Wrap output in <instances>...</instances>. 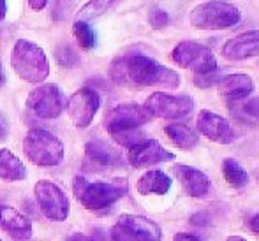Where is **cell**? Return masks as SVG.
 I'll list each match as a JSON object with an SVG mask.
<instances>
[{
    "label": "cell",
    "mask_w": 259,
    "mask_h": 241,
    "mask_svg": "<svg viewBox=\"0 0 259 241\" xmlns=\"http://www.w3.org/2000/svg\"><path fill=\"white\" fill-rule=\"evenodd\" d=\"M72 190L83 208L90 211H103L125 197L129 194V187L125 181L106 183V181H89L83 176H76L72 181Z\"/></svg>",
    "instance_id": "cell-2"
},
{
    "label": "cell",
    "mask_w": 259,
    "mask_h": 241,
    "mask_svg": "<svg viewBox=\"0 0 259 241\" xmlns=\"http://www.w3.org/2000/svg\"><path fill=\"white\" fill-rule=\"evenodd\" d=\"M173 62L182 69H191L194 74H208L219 69L213 51L196 41H182L171 51Z\"/></svg>",
    "instance_id": "cell-6"
},
{
    "label": "cell",
    "mask_w": 259,
    "mask_h": 241,
    "mask_svg": "<svg viewBox=\"0 0 259 241\" xmlns=\"http://www.w3.org/2000/svg\"><path fill=\"white\" fill-rule=\"evenodd\" d=\"M233 118H236L243 125H257L259 123V97L243 99L229 104Z\"/></svg>",
    "instance_id": "cell-22"
},
{
    "label": "cell",
    "mask_w": 259,
    "mask_h": 241,
    "mask_svg": "<svg viewBox=\"0 0 259 241\" xmlns=\"http://www.w3.org/2000/svg\"><path fill=\"white\" fill-rule=\"evenodd\" d=\"M221 74H219V69L213 72H208V74H194V85L198 88H210L211 85L221 81Z\"/></svg>",
    "instance_id": "cell-30"
},
{
    "label": "cell",
    "mask_w": 259,
    "mask_h": 241,
    "mask_svg": "<svg viewBox=\"0 0 259 241\" xmlns=\"http://www.w3.org/2000/svg\"><path fill=\"white\" fill-rule=\"evenodd\" d=\"M164 132L171 139V143L182 150H192L199 143V136L196 134V130H192L185 123H171L164 129Z\"/></svg>",
    "instance_id": "cell-23"
},
{
    "label": "cell",
    "mask_w": 259,
    "mask_h": 241,
    "mask_svg": "<svg viewBox=\"0 0 259 241\" xmlns=\"http://www.w3.org/2000/svg\"><path fill=\"white\" fill-rule=\"evenodd\" d=\"M0 178L6 181H21L27 178V167L11 150H0Z\"/></svg>",
    "instance_id": "cell-21"
},
{
    "label": "cell",
    "mask_w": 259,
    "mask_h": 241,
    "mask_svg": "<svg viewBox=\"0 0 259 241\" xmlns=\"http://www.w3.org/2000/svg\"><path fill=\"white\" fill-rule=\"evenodd\" d=\"M148 23H150L152 28H155V30H160V28H164L167 23H169V14L166 13L164 9H160V7H150V11H148Z\"/></svg>",
    "instance_id": "cell-29"
},
{
    "label": "cell",
    "mask_w": 259,
    "mask_h": 241,
    "mask_svg": "<svg viewBox=\"0 0 259 241\" xmlns=\"http://www.w3.org/2000/svg\"><path fill=\"white\" fill-rule=\"evenodd\" d=\"M111 137H113V139H115L118 144L127 146V148H133L134 144H138L140 141H143V139H145V134H143V130L134 129V130H125V132L113 134Z\"/></svg>",
    "instance_id": "cell-28"
},
{
    "label": "cell",
    "mask_w": 259,
    "mask_h": 241,
    "mask_svg": "<svg viewBox=\"0 0 259 241\" xmlns=\"http://www.w3.org/2000/svg\"><path fill=\"white\" fill-rule=\"evenodd\" d=\"M11 65L27 83H42L50 76V62L45 50L27 39L16 41L11 51Z\"/></svg>",
    "instance_id": "cell-3"
},
{
    "label": "cell",
    "mask_w": 259,
    "mask_h": 241,
    "mask_svg": "<svg viewBox=\"0 0 259 241\" xmlns=\"http://www.w3.org/2000/svg\"><path fill=\"white\" fill-rule=\"evenodd\" d=\"M226 241H249V239H245L243 236H228Z\"/></svg>",
    "instance_id": "cell-40"
},
{
    "label": "cell",
    "mask_w": 259,
    "mask_h": 241,
    "mask_svg": "<svg viewBox=\"0 0 259 241\" xmlns=\"http://www.w3.org/2000/svg\"><path fill=\"white\" fill-rule=\"evenodd\" d=\"M72 30H74L76 41H78V44L83 50H94L97 46V35L94 32V28L90 27V23H87V21H74Z\"/></svg>",
    "instance_id": "cell-26"
},
{
    "label": "cell",
    "mask_w": 259,
    "mask_h": 241,
    "mask_svg": "<svg viewBox=\"0 0 259 241\" xmlns=\"http://www.w3.org/2000/svg\"><path fill=\"white\" fill-rule=\"evenodd\" d=\"M247 225H249L250 231H254V232H257V234H259V213L254 215V217L247 222Z\"/></svg>",
    "instance_id": "cell-36"
},
{
    "label": "cell",
    "mask_w": 259,
    "mask_h": 241,
    "mask_svg": "<svg viewBox=\"0 0 259 241\" xmlns=\"http://www.w3.org/2000/svg\"><path fill=\"white\" fill-rule=\"evenodd\" d=\"M171 185H173V180L166 173H162V171H148L138 180L136 188L141 196H150V194L164 196V194L169 192Z\"/></svg>",
    "instance_id": "cell-20"
},
{
    "label": "cell",
    "mask_w": 259,
    "mask_h": 241,
    "mask_svg": "<svg viewBox=\"0 0 259 241\" xmlns=\"http://www.w3.org/2000/svg\"><path fill=\"white\" fill-rule=\"evenodd\" d=\"M254 92V81L249 74L236 72L229 74L219 81V95L231 104V102L243 101Z\"/></svg>",
    "instance_id": "cell-16"
},
{
    "label": "cell",
    "mask_w": 259,
    "mask_h": 241,
    "mask_svg": "<svg viewBox=\"0 0 259 241\" xmlns=\"http://www.w3.org/2000/svg\"><path fill=\"white\" fill-rule=\"evenodd\" d=\"M48 4V0H28V6L32 11H42Z\"/></svg>",
    "instance_id": "cell-34"
},
{
    "label": "cell",
    "mask_w": 259,
    "mask_h": 241,
    "mask_svg": "<svg viewBox=\"0 0 259 241\" xmlns=\"http://www.w3.org/2000/svg\"><path fill=\"white\" fill-rule=\"evenodd\" d=\"M0 227L14 239H30L32 224L23 213L13 206L0 204Z\"/></svg>",
    "instance_id": "cell-18"
},
{
    "label": "cell",
    "mask_w": 259,
    "mask_h": 241,
    "mask_svg": "<svg viewBox=\"0 0 259 241\" xmlns=\"http://www.w3.org/2000/svg\"><path fill=\"white\" fill-rule=\"evenodd\" d=\"M7 16V2L6 0H0V20Z\"/></svg>",
    "instance_id": "cell-37"
},
{
    "label": "cell",
    "mask_w": 259,
    "mask_h": 241,
    "mask_svg": "<svg viewBox=\"0 0 259 241\" xmlns=\"http://www.w3.org/2000/svg\"><path fill=\"white\" fill-rule=\"evenodd\" d=\"M85 155L90 160L101 164V166H109V167H122L125 164V159L120 153V150H116L115 146H111L106 141L101 139H92L85 144Z\"/></svg>",
    "instance_id": "cell-19"
},
{
    "label": "cell",
    "mask_w": 259,
    "mask_h": 241,
    "mask_svg": "<svg viewBox=\"0 0 259 241\" xmlns=\"http://www.w3.org/2000/svg\"><path fill=\"white\" fill-rule=\"evenodd\" d=\"M109 239H111V241H140V239L134 238V236H131L129 232L123 231L120 225H115V227H111V232H109Z\"/></svg>",
    "instance_id": "cell-32"
},
{
    "label": "cell",
    "mask_w": 259,
    "mask_h": 241,
    "mask_svg": "<svg viewBox=\"0 0 259 241\" xmlns=\"http://www.w3.org/2000/svg\"><path fill=\"white\" fill-rule=\"evenodd\" d=\"M198 130L206 136L210 141L219 144H231L236 139V134L233 130L231 123L224 118V116L217 115V113L210 111V109H203L199 111L198 120H196Z\"/></svg>",
    "instance_id": "cell-12"
},
{
    "label": "cell",
    "mask_w": 259,
    "mask_h": 241,
    "mask_svg": "<svg viewBox=\"0 0 259 241\" xmlns=\"http://www.w3.org/2000/svg\"><path fill=\"white\" fill-rule=\"evenodd\" d=\"M189 20L198 30H226L242 21V11L228 0H208L191 11Z\"/></svg>",
    "instance_id": "cell-4"
},
{
    "label": "cell",
    "mask_w": 259,
    "mask_h": 241,
    "mask_svg": "<svg viewBox=\"0 0 259 241\" xmlns=\"http://www.w3.org/2000/svg\"><path fill=\"white\" fill-rule=\"evenodd\" d=\"M0 241H2V239H0Z\"/></svg>",
    "instance_id": "cell-41"
},
{
    "label": "cell",
    "mask_w": 259,
    "mask_h": 241,
    "mask_svg": "<svg viewBox=\"0 0 259 241\" xmlns=\"http://www.w3.org/2000/svg\"><path fill=\"white\" fill-rule=\"evenodd\" d=\"M120 227L131 236H134L140 241H160L162 239V231L154 220L140 215H122L118 218Z\"/></svg>",
    "instance_id": "cell-15"
},
{
    "label": "cell",
    "mask_w": 259,
    "mask_h": 241,
    "mask_svg": "<svg viewBox=\"0 0 259 241\" xmlns=\"http://www.w3.org/2000/svg\"><path fill=\"white\" fill-rule=\"evenodd\" d=\"M6 136H7V127H6V123H4V120L0 118V139H4Z\"/></svg>",
    "instance_id": "cell-38"
},
{
    "label": "cell",
    "mask_w": 259,
    "mask_h": 241,
    "mask_svg": "<svg viewBox=\"0 0 259 241\" xmlns=\"http://www.w3.org/2000/svg\"><path fill=\"white\" fill-rule=\"evenodd\" d=\"M175 159V153L167 152L164 146H160L155 139H143L133 148H129L127 160L133 167L141 169V167H150L160 162H171Z\"/></svg>",
    "instance_id": "cell-13"
},
{
    "label": "cell",
    "mask_w": 259,
    "mask_h": 241,
    "mask_svg": "<svg viewBox=\"0 0 259 241\" xmlns=\"http://www.w3.org/2000/svg\"><path fill=\"white\" fill-rule=\"evenodd\" d=\"M148 120H150V116L147 115V111H145L141 106L120 104V106H115V108L106 115L104 129L113 136V134L125 132V130L140 129Z\"/></svg>",
    "instance_id": "cell-11"
},
{
    "label": "cell",
    "mask_w": 259,
    "mask_h": 241,
    "mask_svg": "<svg viewBox=\"0 0 259 241\" xmlns=\"http://www.w3.org/2000/svg\"><path fill=\"white\" fill-rule=\"evenodd\" d=\"M109 78L116 85L125 86H160L178 88L182 78L177 71L166 67L147 55H125L111 62Z\"/></svg>",
    "instance_id": "cell-1"
},
{
    "label": "cell",
    "mask_w": 259,
    "mask_h": 241,
    "mask_svg": "<svg viewBox=\"0 0 259 241\" xmlns=\"http://www.w3.org/2000/svg\"><path fill=\"white\" fill-rule=\"evenodd\" d=\"M35 201L39 204V210L42 211L48 220L52 222H64L69 217L71 203L65 192L57 183L50 180H41L34 187Z\"/></svg>",
    "instance_id": "cell-8"
},
{
    "label": "cell",
    "mask_w": 259,
    "mask_h": 241,
    "mask_svg": "<svg viewBox=\"0 0 259 241\" xmlns=\"http://www.w3.org/2000/svg\"><path fill=\"white\" fill-rule=\"evenodd\" d=\"M4 83H6V69H4L2 62H0V88L4 86Z\"/></svg>",
    "instance_id": "cell-39"
},
{
    "label": "cell",
    "mask_w": 259,
    "mask_h": 241,
    "mask_svg": "<svg viewBox=\"0 0 259 241\" xmlns=\"http://www.w3.org/2000/svg\"><path fill=\"white\" fill-rule=\"evenodd\" d=\"M101 108V95L90 86H83L78 92H74L65 104L69 118L72 120L78 129H85L94 122V116L97 115Z\"/></svg>",
    "instance_id": "cell-10"
},
{
    "label": "cell",
    "mask_w": 259,
    "mask_h": 241,
    "mask_svg": "<svg viewBox=\"0 0 259 241\" xmlns=\"http://www.w3.org/2000/svg\"><path fill=\"white\" fill-rule=\"evenodd\" d=\"M120 4V0H90L87 2L81 9L76 14V21H87L89 23L90 20H96V18L103 16L108 11L115 9Z\"/></svg>",
    "instance_id": "cell-24"
},
{
    "label": "cell",
    "mask_w": 259,
    "mask_h": 241,
    "mask_svg": "<svg viewBox=\"0 0 259 241\" xmlns=\"http://www.w3.org/2000/svg\"><path fill=\"white\" fill-rule=\"evenodd\" d=\"M189 224L194 225V227H206V225L211 224V215L206 213V211H199V213H194L189 218Z\"/></svg>",
    "instance_id": "cell-31"
},
{
    "label": "cell",
    "mask_w": 259,
    "mask_h": 241,
    "mask_svg": "<svg viewBox=\"0 0 259 241\" xmlns=\"http://www.w3.org/2000/svg\"><path fill=\"white\" fill-rule=\"evenodd\" d=\"M173 241H203L199 236L196 234H189V232H178L173 236Z\"/></svg>",
    "instance_id": "cell-33"
},
{
    "label": "cell",
    "mask_w": 259,
    "mask_h": 241,
    "mask_svg": "<svg viewBox=\"0 0 259 241\" xmlns=\"http://www.w3.org/2000/svg\"><path fill=\"white\" fill-rule=\"evenodd\" d=\"M55 58L57 62L65 69H71V67H76L79 64V55L72 50V46L69 44H60L57 50H55Z\"/></svg>",
    "instance_id": "cell-27"
},
{
    "label": "cell",
    "mask_w": 259,
    "mask_h": 241,
    "mask_svg": "<svg viewBox=\"0 0 259 241\" xmlns=\"http://www.w3.org/2000/svg\"><path fill=\"white\" fill-rule=\"evenodd\" d=\"M173 173L182 183L185 194H189L191 197H205L210 190V178L196 167L178 164L173 167Z\"/></svg>",
    "instance_id": "cell-17"
},
{
    "label": "cell",
    "mask_w": 259,
    "mask_h": 241,
    "mask_svg": "<svg viewBox=\"0 0 259 241\" xmlns=\"http://www.w3.org/2000/svg\"><path fill=\"white\" fill-rule=\"evenodd\" d=\"M23 152L32 164L39 167H55L65 155L64 143L45 129H30L23 139Z\"/></svg>",
    "instance_id": "cell-5"
},
{
    "label": "cell",
    "mask_w": 259,
    "mask_h": 241,
    "mask_svg": "<svg viewBox=\"0 0 259 241\" xmlns=\"http://www.w3.org/2000/svg\"><path fill=\"white\" fill-rule=\"evenodd\" d=\"M89 241H111V239H109L103 231H99V229H97V231H94L92 234L89 236Z\"/></svg>",
    "instance_id": "cell-35"
},
{
    "label": "cell",
    "mask_w": 259,
    "mask_h": 241,
    "mask_svg": "<svg viewBox=\"0 0 259 241\" xmlns=\"http://www.w3.org/2000/svg\"><path fill=\"white\" fill-rule=\"evenodd\" d=\"M222 174H224V180L235 188H242L249 183V173L235 159H224V162H222Z\"/></svg>",
    "instance_id": "cell-25"
},
{
    "label": "cell",
    "mask_w": 259,
    "mask_h": 241,
    "mask_svg": "<svg viewBox=\"0 0 259 241\" xmlns=\"http://www.w3.org/2000/svg\"><path fill=\"white\" fill-rule=\"evenodd\" d=\"M222 57L231 62H242L259 57V30H249L229 39L222 46Z\"/></svg>",
    "instance_id": "cell-14"
},
{
    "label": "cell",
    "mask_w": 259,
    "mask_h": 241,
    "mask_svg": "<svg viewBox=\"0 0 259 241\" xmlns=\"http://www.w3.org/2000/svg\"><path fill=\"white\" fill-rule=\"evenodd\" d=\"M143 109L147 115L154 118L164 120H180L185 118L194 109V99L187 93L182 95H171V93L155 92L145 101Z\"/></svg>",
    "instance_id": "cell-7"
},
{
    "label": "cell",
    "mask_w": 259,
    "mask_h": 241,
    "mask_svg": "<svg viewBox=\"0 0 259 241\" xmlns=\"http://www.w3.org/2000/svg\"><path fill=\"white\" fill-rule=\"evenodd\" d=\"M65 104H67V99H65L64 92L53 83H45V85L37 86L27 97V108L35 116L45 120L58 118L65 109Z\"/></svg>",
    "instance_id": "cell-9"
}]
</instances>
